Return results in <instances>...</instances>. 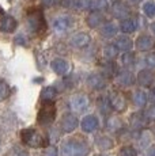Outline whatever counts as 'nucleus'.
<instances>
[{"label":"nucleus","mask_w":155,"mask_h":156,"mask_svg":"<svg viewBox=\"0 0 155 156\" xmlns=\"http://www.w3.org/2000/svg\"><path fill=\"white\" fill-rule=\"evenodd\" d=\"M97 145L101 149H110L113 147V141L109 139V137H106V136H99L97 139Z\"/></svg>","instance_id":"nucleus-25"},{"label":"nucleus","mask_w":155,"mask_h":156,"mask_svg":"<svg viewBox=\"0 0 155 156\" xmlns=\"http://www.w3.org/2000/svg\"><path fill=\"white\" fill-rule=\"evenodd\" d=\"M133 103H135L136 107H143L147 103V95L143 91H136L133 94Z\"/></svg>","instance_id":"nucleus-24"},{"label":"nucleus","mask_w":155,"mask_h":156,"mask_svg":"<svg viewBox=\"0 0 155 156\" xmlns=\"http://www.w3.org/2000/svg\"><path fill=\"white\" fill-rule=\"evenodd\" d=\"M60 128L64 133H71L78 128V118L72 114H65L61 119Z\"/></svg>","instance_id":"nucleus-7"},{"label":"nucleus","mask_w":155,"mask_h":156,"mask_svg":"<svg viewBox=\"0 0 155 156\" xmlns=\"http://www.w3.org/2000/svg\"><path fill=\"white\" fill-rule=\"evenodd\" d=\"M70 105H71V109H72L74 112L82 113V112H85V110L87 109L88 99H87V97H86V95L78 94V95H75V97L72 98V99H71Z\"/></svg>","instance_id":"nucleus-6"},{"label":"nucleus","mask_w":155,"mask_h":156,"mask_svg":"<svg viewBox=\"0 0 155 156\" xmlns=\"http://www.w3.org/2000/svg\"><path fill=\"white\" fill-rule=\"evenodd\" d=\"M132 2H140V0H132Z\"/></svg>","instance_id":"nucleus-44"},{"label":"nucleus","mask_w":155,"mask_h":156,"mask_svg":"<svg viewBox=\"0 0 155 156\" xmlns=\"http://www.w3.org/2000/svg\"><path fill=\"white\" fill-rule=\"evenodd\" d=\"M52 69L57 75H64L68 71V62L64 58H55L52 61Z\"/></svg>","instance_id":"nucleus-19"},{"label":"nucleus","mask_w":155,"mask_h":156,"mask_svg":"<svg viewBox=\"0 0 155 156\" xmlns=\"http://www.w3.org/2000/svg\"><path fill=\"white\" fill-rule=\"evenodd\" d=\"M27 23L35 34H44L46 30V22L44 19L42 10L40 7H31L27 10Z\"/></svg>","instance_id":"nucleus-2"},{"label":"nucleus","mask_w":155,"mask_h":156,"mask_svg":"<svg viewBox=\"0 0 155 156\" xmlns=\"http://www.w3.org/2000/svg\"><path fill=\"white\" fill-rule=\"evenodd\" d=\"M146 64L151 68H155V55H148L146 57Z\"/></svg>","instance_id":"nucleus-35"},{"label":"nucleus","mask_w":155,"mask_h":156,"mask_svg":"<svg viewBox=\"0 0 155 156\" xmlns=\"http://www.w3.org/2000/svg\"><path fill=\"white\" fill-rule=\"evenodd\" d=\"M153 80H154V75H153V72H151V71L143 69V71L139 72V75H138V83H139L140 86L148 87L151 83H153Z\"/></svg>","instance_id":"nucleus-16"},{"label":"nucleus","mask_w":155,"mask_h":156,"mask_svg":"<svg viewBox=\"0 0 155 156\" xmlns=\"http://www.w3.org/2000/svg\"><path fill=\"white\" fill-rule=\"evenodd\" d=\"M98 125H99V121L95 115H87L83 118L82 121V130L86 132V133H93L94 130L98 129Z\"/></svg>","instance_id":"nucleus-12"},{"label":"nucleus","mask_w":155,"mask_h":156,"mask_svg":"<svg viewBox=\"0 0 155 156\" xmlns=\"http://www.w3.org/2000/svg\"><path fill=\"white\" fill-rule=\"evenodd\" d=\"M116 33H117V26L113 25V23H106L102 29H101V34L106 38H110V37H114Z\"/></svg>","instance_id":"nucleus-23"},{"label":"nucleus","mask_w":155,"mask_h":156,"mask_svg":"<svg viewBox=\"0 0 155 156\" xmlns=\"http://www.w3.org/2000/svg\"><path fill=\"white\" fill-rule=\"evenodd\" d=\"M102 22H103V15L101 12H98V11H93L87 16V25L90 27H98Z\"/></svg>","instance_id":"nucleus-21"},{"label":"nucleus","mask_w":155,"mask_h":156,"mask_svg":"<svg viewBox=\"0 0 155 156\" xmlns=\"http://www.w3.org/2000/svg\"><path fill=\"white\" fill-rule=\"evenodd\" d=\"M136 48L140 52H147V50L153 49L154 48V41L151 37L148 35H140V37L136 40Z\"/></svg>","instance_id":"nucleus-13"},{"label":"nucleus","mask_w":155,"mask_h":156,"mask_svg":"<svg viewBox=\"0 0 155 156\" xmlns=\"http://www.w3.org/2000/svg\"><path fill=\"white\" fill-rule=\"evenodd\" d=\"M103 56L109 60H113L117 56V48L116 45H108V46L103 48Z\"/></svg>","instance_id":"nucleus-28"},{"label":"nucleus","mask_w":155,"mask_h":156,"mask_svg":"<svg viewBox=\"0 0 155 156\" xmlns=\"http://www.w3.org/2000/svg\"><path fill=\"white\" fill-rule=\"evenodd\" d=\"M106 5H108L106 0H90L88 2V8H91L94 11L103 10V8H106Z\"/></svg>","instance_id":"nucleus-27"},{"label":"nucleus","mask_w":155,"mask_h":156,"mask_svg":"<svg viewBox=\"0 0 155 156\" xmlns=\"http://www.w3.org/2000/svg\"><path fill=\"white\" fill-rule=\"evenodd\" d=\"M151 30H153V33H154V35H155V22L151 25Z\"/></svg>","instance_id":"nucleus-42"},{"label":"nucleus","mask_w":155,"mask_h":156,"mask_svg":"<svg viewBox=\"0 0 155 156\" xmlns=\"http://www.w3.org/2000/svg\"><path fill=\"white\" fill-rule=\"evenodd\" d=\"M118 156H138V152H136V149L133 147L127 145L120 149V155Z\"/></svg>","instance_id":"nucleus-30"},{"label":"nucleus","mask_w":155,"mask_h":156,"mask_svg":"<svg viewBox=\"0 0 155 156\" xmlns=\"http://www.w3.org/2000/svg\"><path fill=\"white\" fill-rule=\"evenodd\" d=\"M42 3L48 7H50V5H55L56 3H57V0H42Z\"/></svg>","instance_id":"nucleus-38"},{"label":"nucleus","mask_w":155,"mask_h":156,"mask_svg":"<svg viewBox=\"0 0 155 156\" xmlns=\"http://www.w3.org/2000/svg\"><path fill=\"white\" fill-rule=\"evenodd\" d=\"M56 95H57V91H56L55 87H45L41 91V99H42V102L53 101L56 98Z\"/></svg>","instance_id":"nucleus-22"},{"label":"nucleus","mask_w":155,"mask_h":156,"mask_svg":"<svg viewBox=\"0 0 155 156\" xmlns=\"http://www.w3.org/2000/svg\"><path fill=\"white\" fill-rule=\"evenodd\" d=\"M109 102L112 109H114L116 112H124L127 109V99L121 92H113L109 98Z\"/></svg>","instance_id":"nucleus-5"},{"label":"nucleus","mask_w":155,"mask_h":156,"mask_svg":"<svg viewBox=\"0 0 155 156\" xmlns=\"http://www.w3.org/2000/svg\"><path fill=\"white\" fill-rule=\"evenodd\" d=\"M98 106H99V110L102 114H108L110 112V109H112L110 102H109V99H106V98H101V99L98 101Z\"/></svg>","instance_id":"nucleus-29"},{"label":"nucleus","mask_w":155,"mask_h":156,"mask_svg":"<svg viewBox=\"0 0 155 156\" xmlns=\"http://www.w3.org/2000/svg\"><path fill=\"white\" fill-rule=\"evenodd\" d=\"M112 14L118 19H125L129 15V7L121 0H117L116 3H113L112 5Z\"/></svg>","instance_id":"nucleus-9"},{"label":"nucleus","mask_w":155,"mask_h":156,"mask_svg":"<svg viewBox=\"0 0 155 156\" xmlns=\"http://www.w3.org/2000/svg\"><path fill=\"white\" fill-rule=\"evenodd\" d=\"M106 128L110 132H120L124 128V124L118 117H109L108 121H106Z\"/></svg>","instance_id":"nucleus-20"},{"label":"nucleus","mask_w":155,"mask_h":156,"mask_svg":"<svg viewBox=\"0 0 155 156\" xmlns=\"http://www.w3.org/2000/svg\"><path fill=\"white\" fill-rule=\"evenodd\" d=\"M61 4L64 5V7H67V8H72V7L76 8L78 0H61Z\"/></svg>","instance_id":"nucleus-34"},{"label":"nucleus","mask_w":155,"mask_h":156,"mask_svg":"<svg viewBox=\"0 0 155 156\" xmlns=\"http://www.w3.org/2000/svg\"><path fill=\"white\" fill-rule=\"evenodd\" d=\"M132 40H131L129 37H127V35H123V37H118L117 40H116V48L120 50H124L125 53L129 52L131 49H132Z\"/></svg>","instance_id":"nucleus-18"},{"label":"nucleus","mask_w":155,"mask_h":156,"mask_svg":"<svg viewBox=\"0 0 155 156\" xmlns=\"http://www.w3.org/2000/svg\"><path fill=\"white\" fill-rule=\"evenodd\" d=\"M121 30L124 33H133L136 30V22L132 19H125L121 22Z\"/></svg>","instance_id":"nucleus-26"},{"label":"nucleus","mask_w":155,"mask_h":156,"mask_svg":"<svg viewBox=\"0 0 155 156\" xmlns=\"http://www.w3.org/2000/svg\"><path fill=\"white\" fill-rule=\"evenodd\" d=\"M90 44V37L86 33H79L71 38V45L75 48H85Z\"/></svg>","instance_id":"nucleus-14"},{"label":"nucleus","mask_w":155,"mask_h":156,"mask_svg":"<svg viewBox=\"0 0 155 156\" xmlns=\"http://www.w3.org/2000/svg\"><path fill=\"white\" fill-rule=\"evenodd\" d=\"M3 12V10H2V7H0V14H2Z\"/></svg>","instance_id":"nucleus-43"},{"label":"nucleus","mask_w":155,"mask_h":156,"mask_svg":"<svg viewBox=\"0 0 155 156\" xmlns=\"http://www.w3.org/2000/svg\"><path fill=\"white\" fill-rule=\"evenodd\" d=\"M87 84L93 90H102V88H105V86H106V80L102 75L91 73V75H88V77H87Z\"/></svg>","instance_id":"nucleus-11"},{"label":"nucleus","mask_w":155,"mask_h":156,"mask_svg":"<svg viewBox=\"0 0 155 156\" xmlns=\"http://www.w3.org/2000/svg\"><path fill=\"white\" fill-rule=\"evenodd\" d=\"M148 156H155V147H153V148H150V151L147 152Z\"/></svg>","instance_id":"nucleus-40"},{"label":"nucleus","mask_w":155,"mask_h":156,"mask_svg":"<svg viewBox=\"0 0 155 156\" xmlns=\"http://www.w3.org/2000/svg\"><path fill=\"white\" fill-rule=\"evenodd\" d=\"M143 10H144V14L147 15L148 18H153L155 16V4L153 2H148L144 4V7H143Z\"/></svg>","instance_id":"nucleus-32"},{"label":"nucleus","mask_w":155,"mask_h":156,"mask_svg":"<svg viewBox=\"0 0 155 156\" xmlns=\"http://www.w3.org/2000/svg\"><path fill=\"white\" fill-rule=\"evenodd\" d=\"M56 105L53 103L52 101H46V102H42L40 107V112L37 114V121L40 125H49L55 121L56 118Z\"/></svg>","instance_id":"nucleus-4"},{"label":"nucleus","mask_w":155,"mask_h":156,"mask_svg":"<svg viewBox=\"0 0 155 156\" xmlns=\"http://www.w3.org/2000/svg\"><path fill=\"white\" fill-rule=\"evenodd\" d=\"M131 128L132 129H136V130H139V129L144 128L146 124H147V119H146V117L143 115L142 113H135L132 114V117H131Z\"/></svg>","instance_id":"nucleus-15"},{"label":"nucleus","mask_w":155,"mask_h":156,"mask_svg":"<svg viewBox=\"0 0 155 156\" xmlns=\"http://www.w3.org/2000/svg\"><path fill=\"white\" fill-rule=\"evenodd\" d=\"M16 26H18L16 20L14 19L13 16H10V15H3V16L0 18V31L13 33L14 30L16 29Z\"/></svg>","instance_id":"nucleus-10"},{"label":"nucleus","mask_w":155,"mask_h":156,"mask_svg":"<svg viewBox=\"0 0 155 156\" xmlns=\"http://www.w3.org/2000/svg\"><path fill=\"white\" fill-rule=\"evenodd\" d=\"M72 26V19L70 16H60L53 22V29L56 30V33L59 34H64Z\"/></svg>","instance_id":"nucleus-8"},{"label":"nucleus","mask_w":155,"mask_h":156,"mask_svg":"<svg viewBox=\"0 0 155 156\" xmlns=\"http://www.w3.org/2000/svg\"><path fill=\"white\" fill-rule=\"evenodd\" d=\"M147 117L151 119H155V105L150 107V110H148V113H147Z\"/></svg>","instance_id":"nucleus-37"},{"label":"nucleus","mask_w":155,"mask_h":156,"mask_svg":"<svg viewBox=\"0 0 155 156\" xmlns=\"http://www.w3.org/2000/svg\"><path fill=\"white\" fill-rule=\"evenodd\" d=\"M116 80H117L118 86L129 87V86H132V83H133V76L129 71H123V72L118 73V76H117Z\"/></svg>","instance_id":"nucleus-17"},{"label":"nucleus","mask_w":155,"mask_h":156,"mask_svg":"<svg viewBox=\"0 0 155 156\" xmlns=\"http://www.w3.org/2000/svg\"><path fill=\"white\" fill-rule=\"evenodd\" d=\"M150 95H151V97H150V98H151V99H153V101L155 102V88L153 90V91H151V94H150Z\"/></svg>","instance_id":"nucleus-41"},{"label":"nucleus","mask_w":155,"mask_h":156,"mask_svg":"<svg viewBox=\"0 0 155 156\" xmlns=\"http://www.w3.org/2000/svg\"><path fill=\"white\" fill-rule=\"evenodd\" d=\"M20 140L25 145L30 147V148H42L48 145V136L44 132L37 130V129H23L20 132Z\"/></svg>","instance_id":"nucleus-1"},{"label":"nucleus","mask_w":155,"mask_h":156,"mask_svg":"<svg viewBox=\"0 0 155 156\" xmlns=\"http://www.w3.org/2000/svg\"><path fill=\"white\" fill-rule=\"evenodd\" d=\"M15 156H29V155H27V152L22 151V149H18V151L15 152Z\"/></svg>","instance_id":"nucleus-39"},{"label":"nucleus","mask_w":155,"mask_h":156,"mask_svg":"<svg viewBox=\"0 0 155 156\" xmlns=\"http://www.w3.org/2000/svg\"><path fill=\"white\" fill-rule=\"evenodd\" d=\"M8 92H10V90H8L7 83L0 79V101H4L8 97Z\"/></svg>","instance_id":"nucleus-33"},{"label":"nucleus","mask_w":155,"mask_h":156,"mask_svg":"<svg viewBox=\"0 0 155 156\" xmlns=\"http://www.w3.org/2000/svg\"><path fill=\"white\" fill-rule=\"evenodd\" d=\"M63 156H86L88 154V147L83 140H67L61 145Z\"/></svg>","instance_id":"nucleus-3"},{"label":"nucleus","mask_w":155,"mask_h":156,"mask_svg":"<svg viewBox=\"0 0 155 156\" xmlns=\"http://www.w3.org/2000/svg\"><path fill=\"white\" fill-rule=\"evenodd\" d=\"M121 60H123V64L125 65V67H132V65L135 64V56L129 52L124 53V56H123Z\"/></svg>","instance_id":"nucleus-31"},{"label":"nucleus","mask_w":155,"mask_h":156,"mask_svg":"<svg viewBox=\"0 0 155 156\" xmlns=\"http://www.w3.org/2000/svg\"><path fill=\"white\" fill-rule=\"evenodd\" d=\"M45 156H57V149H56L55 147H50V148L46 149Z\"/></svg>","instance_id":"nucleus-36"}]
</instances>
